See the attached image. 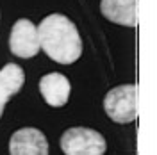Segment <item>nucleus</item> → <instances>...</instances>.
Returning <instances> with one entry per match:
<instances>
[{"instance_id":"nucleus-2","label":"nucleus","mask_w":157,"mask_h":155,"mask_svg":"<svg viewBox=\"0 0 157 155\" xmlns=\"http://www.w3.org/2000/svg\"><path fill=\"white\" fill-rule=\"evenodd\" d=\"M59 145L64 155H104L107 150L104 136L86 127L68 128L61 136Z\"/></svg>"},{"instance_id":"nucleus-3","label":"nucleus","mask_w":157,"mask_h":155,"mask_svg":"<svg viewBox=\"0 0 157 155\" xmlns=\"http://www.w3.org/2000/svg\"><path fill=\"white\" fill-rule=\"evenodd\" d=\"M104 111L114 123H132L137 118V87L134 84L113 87L104 98Z\"/></svg>"},{"instance_id":"nucleus-4","label":"nucleus","mask_w":157,"mask_h":155,"mask_svg":"<svg viewBox=\"0 0 157 155\" xmlns=\"http://www.w3.org/2000/svg\"><path fill=\"white\" fill-rule=\"evenodd\" d=\"M41 43H39L38 27L27 18L18 20L9 34V50L13 55L21 59H30L38 55Z\"/></svg>"},{"instance_id":"nucleus-6","label":"nucleus","mask_w":157,"mask_h":155,"mask_svg":"<svg viewBox=\"0 0 157 155\" xmlns=\"http://www.w3.org/2000/svg\"><path fill=\"white\" fill-rule=\"evenodd\" d=\"M39 91L50 107H63L70 98V80L61 73H47L39 80Z\"/></svg>"},{"instance_id":"nucleus-9","label":"nucleus","mask_w":157,"mask_h":155,"mask_svg":"<svg viewBox=\"0 0 157 155\" xmlns=\"http://www.w3.org/2000/svg\"><path fill=\"white\" fill-rule=\"evenodd\" d=\"M9 98H11L9 93L0 86V118H2V114H4V109H6V104L9 102Z\"/></svg>"},{"instance_id":"nucleus-1","label":"nucleus","mask_w":157,"mask_h":155,"mask_svg":"<svg viewBox=\"0 0 157 155\" xmlns=\"http://www.w3.org/2000/svg\"><path fill=\"white\" fill-rule=\"evenodd\" d=\"M39 43L45 54L59 64H71L82 54V39L75 23L64 14H48L39 23Z\"/></svg>"},{"instance_id":"nucleus-8","label":"nucleus","mask_w":157,"mask_h":155,"mask_svg":"<svg viewBox=\"0 0 157 155\" xmlns=\"http://www.w3.org/2000/svg\"><path fill=\"white\" fill-rule=\"evenodd\" d=\"M23 82H25V73L18 64L9 62L0 70V86L9 93V96L18 95L20 89L23 87Z\"/></svg>"},{"instance_id":"nucleus-7","label":"nucleus","mask_w":157,"mask_h":155,"mask_svg":"<svg viewBox=\"0 0 157 155\" xmlns=\"http://www.w3.org/2000/svg\"><path fill=\"white\" fill-rule=\"evenodd\" d=\"M136 2L137 0H102L100 13L113 23L123 27H136Z\"/></svg>"},{"instance_id":"nucleus-5","label":"nucleus","mask_w":157,"mask_h":155,"mask_svg":"<svg viewBox=\"0 0 157 155\" xmlns=\"http://www.w3.org/2000/svg\"><path fill=\"white\" fill-rule=\"evenodd\" d=\"M9 155H48V143L38 128H20L9 139Z\"/></svg>"}]
</instances>
